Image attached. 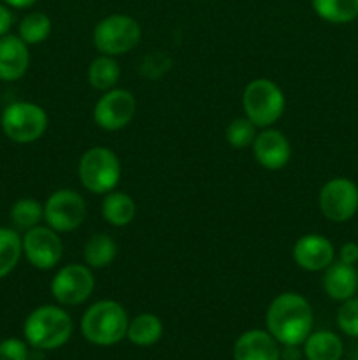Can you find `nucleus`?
Instances as JSON below:
<instances>
[{
	"label": "nucleus",
	"mask_w": 358,
	"mask_h": 360,
	"mask_svg": "<svg viewBox=\"0 0 358 360\" xmlns=\"http://www.w3.org/2000/svg\"><path fill=\"white\" fill-rule=\"evenodd\" d=\"M23 257L39 271H51L63 259V241L56 231L48 225H37L21 234Z\"/></svg>",
	"instance_id": "f8f14e48"
},
{
	"label": "nucleus",
	"mask_w": 358,
	"mask_h": 360,
	"mask_svg": "<svg viewBox=\"0 0 358 360\" xmlns=\"http://www.w3.org/2000/svg\"><path fill=\"white\" fill-rule=\"evenodd\" d=\"M95 274L86 264H67L60 267L49 283L53 299L63 308L81 306L95 292Z\"/></svg>",
	"instance_id": "6e6552de"
},
{
	"label": "nucleus",
	"mask_w": 358,
	"mask_h": 360,
	"mask_svg": "<svg viewBox=\"0 0 358 360\" xmlns=\"http://www.w3.org/2000/svg\"><path fill=\"white\" fill-rule=\"evenodd\" d=\"M30 46L20 35L6 34L0 37V81L13 83L21 79L30 67Z\"/></svg>",
	"instance_id": "2eb2a0df"
},
{
	"label": "nucleus",
	"mask_w": 358,
	"mask_h": 360,
	"mask_svg": "<svg viewBox=\"0 0 358 360\" xmlns=\"http://www.w3.org/2000/svg\"><path fill=\"white\" fill-rule=\"evenodd\" d=\"M9 217L13 229H16L18 232H27L44 221V204L32 197H23L13 204Z\"/></svg>",
	"instance_id": "a878e982"
},
{
	"label": "nucleus",
	"mask_w": 358,
	"mask_h": 360,
	"mask_svg": "<svg viewBox=\"0 0 358 360\" xmlns=\"http://www.w3.org/2000/svg\"><path fill=\"white\" fill-rule=\"evenodd\" d=\"M130 316L123 304L112 299L93 302L81 319V334L95 347H114L126 338Z\"/></svg>",
	"instance_id": "7ed1b4c3"
},
{
	"label": "nucleus",
	"mask_w": 358,
	"mask_h": 360,
	"mask_svg": "<svg viewBox=\"0 0 358 360\" xmlns=\"http://www.w3.org/2000/svg\"><path fill=\"white\" fill-rule=\"evenodd\" d=\"M302 354L307 360H340L344 345L332 330H314L302 343Z\"/></svg>",
	"instance_id": "6ab92c4d"
},
{
	"label": "nucleus",
	"mask_w": 358,
	"mask_h": 360,
	"mask_svg": "<svg viewBox=\"0 0 358 360\" xmlns=\"http://www.w3.org/2000/svg\"><path fill=\"white\" fill-rule=\"evenodd\" d=\"M321 287L323 292L336 302L354 297L358 292L357 266H350V264H344L336 259L323 271Z\"/></svg>",
	"instance_id": "f3484780"
},
{
	"label": "nucleus",
	"mask_w": 358,
	"mask_h": 360,
	"mask_svg": "<svg viewBox=\"0 0 358 360\" xmlns=\"http://www.w3.org/2000/svg\"><path fill=\"white\" fill-rule=\"evenodd\" d=\"M337 327L340 333L346 334L350 338H358V297L347 299V301L340 302L339 309H337Z\"/></svg>",
	"instance_id": "cd10ccee"
},
{
	"label": "nucleus",
	"mask_w": 358,
	"mask_h": 360,
	"mask_svg": "<svg viewBox=\"0 0 358 360\" xmlns=\"http://www.w3.org/2000/svg\"><path fill=\"white\" fill-rule=\"evenodd\" d=\"M302 352L298 350V347H283L281 350V360H300Z\"/></svg>",
	"instance_id": "2f4dec72"
},
{
	"label": "nucleus",
	"mask_w": 358,
	"mask_h": 360,
	"mask_svg": "<svg viewBox=\"0 0 358 360\" xmlns=\"http://www.w3.org/2000/svg\"><path fill=\"white\" fill-rule=\"evenodd\" d=\"M86 200L77 190L58 188L44 202V224L58 234H67L86 220Z\"/></svg>",
	"instance_id": "1a4fd4ad"
},
{
	"label": "nucleus",
	"mask_w": 358,
	"mask_h": 360,
	"mask_svg": "<svg viewBox=\"0 0 358 360\" xmlns=\"http://www.w3.org/2000/svg\"><path fill=\"white\" fill-rule=\"evenodd\" d=\"M286 97L276 81L269 77H256L244 86L242 91V111L256 129L274 127L283 116Z\"/></svg>",
	"instance_id": "20e7f679"
},
{
	"label": "nucleus",
	"mask_w": 358,
	"mask_h": 360,
	"mask_svg": "<svg viewBox=\"0 0 358 360\" xmlns=\"http://www.w3.org/2000/svg\"><path fill=\"white\" fill-rule=\"evenodd\" d=\"M77 178L86 192L105 195L118 188L121 179V162L107 146L88 148L77 164Z\"/></svg>",
	"instance_id": "39448f33"
},
{
	"label": "nucleus",
	"mask_w": 358,
	"mask_h": 360,
	"mask_svg": "<svg viewBox=\"0 0 358 360\" xmlns=\"http://www.w3.org/2000/svg\"><path fill=\"white\" fill-rule=\"evenodd\" d=\"M161 336H164V322L160 320V316L153 315V313H140V315L130 319L126 340L135 347H153L161 340Z\"/></svg>",
	"instance_id": "aec40b11"
},
{
	"label": "nucleus",
	"mask_w": 358,
	"mask_h": 360,
	"mask_svg": "<svg viewBox=\"0 0 358 360\" xmlns=\"http://www.w3.org/2000/svg\"><path fill=\"white\" fill-rule=\"evenodd\" d=\"M74 333L72 316L60 304H42L25 319L23 336L28 347L39 352L58 350Z\"/></svg>",
	"instance_id": "f03ea898"
},
{
	"label": "nucleus",
	"mask_w": 358,
	"mask_h": 360,
	"mask_svg": "<svg viewBox=\"0 0 358 360\" xmlns=\"http://www.w3.org/2000/svg\"><path fill=\"white\" fill-rule=\"evenodd\" d=\"M337 260L344 264H350V266H357L358 264V243L347 241L337 250Z\"/></svg>",
	"instance_id": "c756f323"
},
{
	"label": "nucleus",
	"mask_w": 358,
	"mask_h": 360,
	"mask_svg": "<svg viewBox=\"0 0 358 360\" xmlns=\"http://www.w3.org/2000/svg\"><path fill=\"white\" fill-rule=\"evenodd\" d=\"M293 262L307 273H323L336 260L337 250L329 238L321 234H304L295 241L291 250Z\"/></svg>",
	"instance_id": "ddd939ff"
},
{
	"label": "nucleus",
	"mask_w": 358,
	"mask_h": 360,
	"mask_svg": "<svg viewBox=\"0 0 358 360\" xmlns=\"http://www.w3.org/2000/svg\"><path fill=\"white\" fill-rule=\"evenodd\" d=\"M251 150L256 164L267 171H281L291 160L290 139L274 127H267L256 134Z\"/></svg>",
	"instance_id": "4468645a"
},
{
	"label": "nucleus",
	"mask_w": 358,
	"mask_h": 360,
	"mask_svg": "<svg viewBox=\"0 0 358 360\" xmlns=\"http://www.w3.org/2000/svg\"><path fill=\"white\" fill-rule=\"evenodd\" d=\"M119 77H121V69L114 56L98 55L88 65V83L97 91H109L116 88Z\"/></svg>",
	"instance_id": "4be33fe9"
},
{
	"label": "nucleus",
	"mask_w": 358,
	"mask_h": 360,
	"mask_svg": "<svg viewBox=\"0 0 358 360\" xmlns=\"http://www.w3.org/2000/svg\"><path fill=\"white\" fill-rule=\"evenodd\" d=\"M116 255H118V245H116L114 238H111L105 232H97V234L90 236L83 248V260L88 267L93 271L105 269L114 262Z\"/></svg>",
	"instance_id": "412c9836"
},
{
	"label": "nucleus",
	"mask_w": 358,
	"mask_h": 360,
	"mask_svg": "<svg viewBox=\"0 0 358 360\" xmlns=\"http://www.w3.org/2000/svg\"><path fill=\"white\" fill-rule=\"evenodd\" d=\"M234 360H281V345L267 329H249L235 340Z\"/></svg>",
	"instance_id": "dca6fc26"
},
{
	"label": "nucleus",
	"mask_w": 358,
	"mask_h": 360,
	"mask_svg": "<svg viewBox=\"0 0 358 360\" xmlns=\"http://www.w3.org/2000/svg\"><path fill=\"white\" fill-rule=\"evenodd\" d=\"M0 360H30L28 343L18 338L0 341Z\"/></svg>",
	"instance_id": "c85d7f7f"
},
{
	"label": "nucleus",
	"mask_w": 358,
	"mask_h": 360,
	"mask_svg": "<svg viewBox=\"0 0 358 360\" xmlns=\"http://www.w3.org/2000/svg\"><path fill=\"white\" fill-rule=\"evenodd\" d=\"M48 112L42 105L30 101L11 102L0 115V127L9 141L16 144H32L48 130Z\"/></svg>",
	"instance_id": "0eeeda50"
},
{
	"label": "nucleus",
	"mask_w": 358,
	"mask_h": 360,
	"mask_svg": "<svg viewBox=\"0 0 358 360\" xmlns=\"http://www.w3.org/2000/svg\"><path fill=\"white\" fill-rule=\"evenodd\" d=\"M256 134L258 130H256L255 123L249 122L246 116H241L228 123L227 130H225V139L234 150H246L253 144Z\"/></svg>",
	"instance_id": "bb28decb"
},
{
	"label": "nucleus",
	"mask_w": 358,
	"mask_h": 360,
	"mask_svg": "<svg viewBox=\"0 0 358 360\" xmlns=\"http://www.w3.org/2000/svg\"><path fill=\"white\" fill-rule=\"evenodd\" d=\"M13 21H14V16L13 13H11V9L6 6V4L0 2V37L9 34L11 27H13Z\"/></svg>",
	"instance_id": "7c9ffc66"
},
{
	"label": "nucleus",
	"mask_w": 358,
	"mask_h": 360,
	"mask_svg": "<svg viewBox=\"0 0 358 360\" xmlns=\"http://www.w3.org/2000/svg\"><path fill=\"white\" fill-rule=\"evenodd\" d=\"M102 218L107 221L111 227L123 229L128 227L137 217V204L132 195L121 190H112L105 193L102 199Z\"/></svg>",
	"instance_id": "a211bd4d"
},
{
	"label": "nucleus",
	"mask_w": 358,
	"mask_h": 360,
	"mask_svg": "<svg viewBox=\"0 0 358 360\" xmlns=\"http://www.w3.org/2000/svg\"><path fill=\"white\" fill-rule=\"evenodd\" d=\"M314 313L307 299L297 292H283L270 301L265 326L281 347H302L312 333Z\"/></svg>",
	"instance_id": "f257e3e1"
},
{
	"label": "nucleus",
	"mask_w": 358,
	"mask_h": 360,
	"mask_svg": "<svg viewBox=\"0 0 358 360\" xmlns=\"http://www.w3.org/2000/svg\"><path fill=\"white\" fill-rule=\"evenodd\" d=\"M7 7H13V9H28V7L34 6L37 0H2Z\"/></svg>",
	"instance_id": "473e14b6"
},
{
	"label": "nucleus",
	"mask_w": 358,
	"mask_h": 360,
	"mask_svg": "<svg viewBox=\"0 0 358 360\" xmlns=\"http://www.w3.org/2000/svg\"><path fill=\"white\" fill-rule=\"evenodd\" d=\"M137 115V98L126 88L104 91L95 102L93 122L105 132H118L128 127Z\"/></svg>",
	"instance_id": "9b49d317"
},
{
	"label": "nucleus",
	"mask_w": 358,
	"mask_h": 360,
	"mask_svg": "<svg viewBox=\"0 0 358 360\" xmlns=\"http://www.w3.org/2000/svg\"><path fill=\"white\" fill-rule=\"evenodd\" d=\"M316 16L332 25H346L358 18V0H311Z\"/></svg>",
	"instance_id": "5701e85b"
},
{
	"label": "nucleus",
	"mask_w": 358,
	"mask_h": 360,
	"mask_svg": "<svg viewBox=\"0 0 358 360\" xmlns=\"http://www.w3.org/2000/svg\"><path fill=\"white\" fill-rule=\"evenodd\" d=\"M23 257L21 234L16 229L0 227V280L9 276Z\"/></svg>",
	"instance_id": "393cba45"
},
{
	"label": "nucleus",
	"mask_w": 358,
	"mask_h": 360,
	"mask_svg": "<svg viewBox=\"0 0 358 360\" xmlns=\"http://www.w3.org/2000/svg\"><path fill=\"white\" fill-rule=\"evenodd\" d=\"M318 206L323 217L333 224L350 221L358 213V185L350 178L337 176L319 188Z\"/></svg>",
	"instance_id": "9d476101"
},
{
	"label": "nucleus",
	"mask_w": 358,
	"mask_h": 360,
	"mask_svg": "<svg viewBox=\"0 0 358 360\" xmlns=\"http://www.w3.org/2000/svg\"><path fill=\"white\" fill-rule=\"evenodd\" d=\"M51 32V18L46 13H41V11H32V13L25 14L23 20L18 25V35L28 46H37L46 42Z\"/></svg>",
	"instance_id": "b1692460"
},
{
	"label": "nucleus",
	"mask_w": 358,
	"mask_h": 360,
	"mask_svg": "<svg viewBox=\"0 0 358 360\" xmlns=\"http://www.w3.org/2000/svg\"><path fill=\"white\" fill-rule=\"evenodd\" d=\"M142 39V28L135 18L128 14H109L98 21L91 34L95 49L100 55L121 56L139 46Z\"/></svg>",
	"instance_id": "423d86ee"
}]
</instances>
